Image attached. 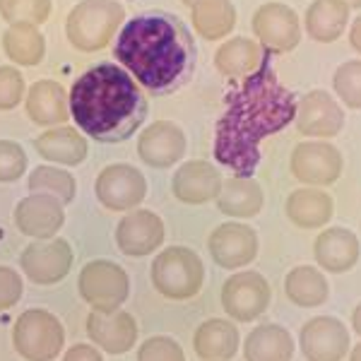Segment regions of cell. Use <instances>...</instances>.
Returning a JSON list of instances; mask_svg holds the SVG:
<instances>
[{"label":"cell","instance_id":"1","mask_svg":"<svg viewBox=\"0 0 361 361\" xmlns=\"http://www.w3.org/2000/svg\"><path fill=\"white\" fill-rule=\"evenodd\" d=\"M294 114V94L265 61L226 94V111L214 130V159L236 176H253L260 164V142L284 130Z\"/></svg>","mask_w":361,"mask_h":361},{"label":"cell","instance_id":"2","mask_svg":"<svg viewBox=\"0 0 361 361\" xmlns=\"http://www.w3.org/2000/svg\"><path fill=\"white\" fill-rule=\"evenodd\" d=\"M114 58L140 87L161 97L188 82L197 54L193 34L180 17L145 13L118 29Z\"/></svg>","mask_w":361,"mask_h":361},{"label":"cell","instance_id":"3","mask_svg":"<svg viewBox=\"0 0 361 361\" xmlns=\"http://www.w3.org/2000/svg\"><path fill=\"white\" fill-rule=\"evenodd\" d=\"M70 116L97 142H123L145 123L147 99L130 73L114 63H99L75 80L68 97Z\"/></svg>","mask_w":361,"mask_h":361},{"label":"cell","instance_id":"4","mask_svg":"<svg viewBox=\"0 0 361 361\" xmlns=\"http://www.w3.org/2000/svg\"><path fill=\"white\" fill-rule=\"evenodd\" d=\"M126 8L116 0H82L70 10L66 20V37L73 49L94 54L114 39L123 27Z\"/></svg>","mask_w":361,"mask_h":361},{"label":"cell","instance_id":"5","mask_svg":"<svg viewBox=\"0 0 361 361\" xmlns=\"http://www.w3.org/2000/svg\"><path fill=\"white\" fill-rule=\"evenodd\" d=\"M205 282V265L195 250L171 246L161 250L152 263V284L161 296L171 301H188L200 292Z\"/></svg>","mask_w":361,"mask_h":361},{"label":"cell","instance_id":"6","mask_svg":"<svg viewBox=\"0 0 361 361\" xmlns=\"http://www.w3.org/2000/svg\"><path fill=\"white\" fill-rule=\"evenodd\" d=\"M13 345L27 361H54L66 345V330L51 311L29 308L15 320Z\"/></svg>","mask_w":361,"mask_h":361},{"label":"cell","instance_id":"7","mask_svg":"<svg viewBox=\"0 0 361 361\" xmlns=\"http://www.w3.org/2000/svg\"><path fill=\"white\" fill-rule=\"evenodd\" d=\"M78 289L85 304L92 306V311L114 313L126 304L130 294V279L123 267L111 260H92L80 272Z\"/></svg>","mask_w":361,"mask_h":361},{"label":"cell","instance_id":"8","mask_svg":"<svg viewBox=\"0 0 361 361\" xmlns=\"http://www.w3.org/2000/svg\"><path fill=\"white\" fill-rule=\"evenodd\" d=\"M253 34L267 56L292 54L301 42L299 15L284 3H265L253 13L250 20Z\"/></svg>","mask_w":361,"mask_h":361},{"label":"cell","instance_id":"9","mask_svg":"<svg viewBox=\"0 0 361 361\" xmlns=\"http://www.w3.org/2000/svg\"><path fill=\"white\" fill-rule=\"evenodd\" d=\"M272 299L270 282L260 272H238L222 287V308L238 323H250L267 311Z\"/></svg>","mask_w":361,"mask_h":361},{"label":"cell","instance_id":"10","mask_svg":"<svg viewBox=\"0 0 361 361\" xmlns=\"http://www.w3.org/2000/svg\"><path fill=\"white\" fill-rule=\"evenodd\" d=\"M73 248L66 238H46V241H34L22 250L20 267L25 277L34 284H58L68 277L73 267Z\"/></svg>","mask_w":361,"mask_h":361},{"label":"cell","instance_id":"11","mask_svg":"<svg viewBox=\"0 0 361 361\" xmlns=\"http://www.w3.org/2000/svg\"><path fill=\"white\" fill-rule=\"evenodd\" d=\"M97 200L106 209L126 212L137 207L147 195V180L142 171L130 164H111L102 169V173L94 180Z\"/></svg>","mask_w":361,"mask_h":361},{"label":"cell","instance_id":"12","mask_svg":"<svg viewBox=\"0 0 361 361\" xmlns=\"http://www.w3.org/2000/svg\"><path fill=\"white\" fill-rule=\"evenodd\" d=\"M292 173L306 185H333L342 176V154L330 142H299L292 152Z\"/></svg>","mask_w":361,"mask_h":361},{"label":"cell","instance_id":"13","mask_svg":"<svg viewBox=\"0 0 361 361\" xmlns=\"http://www.w3.org/2000/svg\"><path fill=\"white\" fill-rule=\"evenodd\" d=\"M296 130L306 137H335L345 126V111L328 92L313 90L296 102Z\"/></svg>","mask_w":361,"mask_h":361},{"label":"cell","instance_id":"14","mask_svg":"<svg viewBox=\"0 0 361 361\" xmlns=\"http://www.w3.org/2000/svg\"><path fill=\"white\" fill-rule=\"evenodd\" d=\"M207 250L212 260L224 270L248 265L258 255V234L243 222H224L209 234Z\"/></svg>","mask_w":361,"mask_h":361},{"label":"cell","instance_id":"15","mask_svg":"<svg viewBox=\"0 0 361 361\" xmlns=\"http://www.w3.org/2000/svg\"><path fill=\"white\" fill-rule=\"evenodd\" d=\"M299 345L306 361H342L349 354L347 325L333 316H316L301 328Z\"/></svg>","mask_w":361,"mask_h":361},{"label":"cell","instance_id":"16","mask_svg":"<svg viewBox=\"0 0 361 361\" xmlns=\"http://www.w3.org/2000/svg\"><path fill=\"white\" fill-rule=\"evenodd\" d=\"M66 224L63 202L54 195L32 193L15 207V226L29 238H54Z\"/></svg>","mask_w":361,"mask_h":361},{"label":"cell","instance_id":"17","mask_svg":"<svg viewBox=\"0 0 361 361\" xmlns=\"http://www.w3.org/2000/svg\"><path fill=\"white\" fill-rule=\"evenodd\" d=\"M222 183V173L212 161L193 159L183 161L176 169L171 178V193L185 205H205L209 200H217Z\"/></svg>","mask_w":361,"mask_h":361},{"label":"cell","instance_id":"18","mask_svg":"<svg viewBox=\"0 0 361 361\" xmlns=\"http://www.w3.org/2000/svg\"><path fill=\"white\" fill-rule=\"evenodd\" d=\"M116 243L123 255L145 258L164 243V222L149 209H135L116 226Z\"/></svg>","mask_w":361,"mask_h":361},{"label":"cell","instance_id":"19","mask_svg":"<svg viewBox=\"0 0 361 361\" xmlns=\"http://www.w3.org/2000/svg\"><path fill=\"white\" fill-rule=\"evenodd\" d=\"M140 159L152 169H169L185 154V135L171 121H157L137 137Z\"/></svg>","mask_w":361,"mask_h":361},{"label":"cell","instance_id":"20","mask_svg":"<svg viewBox=\"0 0 361 361\" xmlns=\"http://www.w3.org/2000/svg\"><path fill=\"white\" fill-rule=\"evenodd\" d=\"M87 335L99 349H104L106 354H114V357H121V354H128L135 347L137 323L128 311H92L87 316Z\"/></svg>","mask_w":361,"mask_h":361},{"label":"cell","instance_id":"21","mask_svg":"<svg viewBox=\"0 0 361 361\" xmlns=\"http://www.w3.org/2000/svg\"><path fill=\"white\" fill-rule=\"evenodd\" d=\"M359 255V238L354 231L345 229V226H330V229L320 231L316 243H313L316 263L325 272H333V275H342V272L352 270L357 265Z\"/></svg>","mask_w":361,"mask_h":361},{"label":"cell","instance_id":"22","mask_svg":"<svg viewBox=\"0 0 361 361\" xmlns=\"http://www.w3.org/2000/svg\"><path fill=\"white\" fill-rule=\"evenodd\" d=\"M27 116L37 126H61L70 118L68 94L54 80H39L27 92Z\"/></svg>","mask_w":361,"mask_h":361},{"label":"cell","instance_id":"23","mask_svg":"<svg viewBox=\"0 0 361 361\" xmlns=\"http://www.w3.org/2000/svg\"><path fill=\"white\" fill-rule=\"evenodd\" d=\"M193 349L200 361H231L238 349V330L226 318H209L193 335Z\"/></svg>","mask_w":361,"mask_h":361},{"label":"cell","instance_id":"24","mask_svg":"<svg viewBox=\"0 0 361 361\" xmlns=\"http://www.w3.org/2000/svg\"><path fill=\"white\" fill-rule=\"evenodd\" d=\"M267 54L248 37H234L224 42L214 54V68L231 80H243L267 61Z\"/></svg>","mask_w":361,"mask_h":361},{"label":"cell","instance_id":"25","mask_svg":"<svg viewBox=\"0 0 361 361\" xmlns=\"http://www.w3.org/2000/svg\"><path fill=\"white\" fill-rule=\"evenodd\" d=\"M284 212H287L289 222L301 226V229H318L330 222L335 212V202L328 193L318 188H299L289 193L284 202Z\"/></svg>","mask_w":361,"mask_h":361},{"label":"cell","instance_id":"26","mask_svg":"<svg viewBox=\"0 0 361 361\" xmlns=\"http://www.w3.org/2000/svg\"><path fill=\"white\" fill-rule=\"evenodd\" d=\"M37 152L44 157L46 161H56V164L66 166H78L87 159V140L80 135L78 128L70 126H58L46 130L44 135L34 140Z\"/></svg>","mask_w":361,"mask_h":361},{"label":"cell","instance_id":"27","mask_svg":"<svg viewBox=\"0 0 361 361\" xmlns=\"http://www.w3.org/2000/svg\"><path fill=\"white\" fill-rule=\"evenodd\" d=\"M349 8L345 0H313L304 15L308 37L318 44H333L345 34Z\"/></svg>","mask_w":361,"mask_h":361},{"label":"cell","instance_id":"28","mask_svg":"<svg viewBox=\"0 0 361 361\" xmlns=\"http://www.w3.org/2000/svg\"><path fill=\"white\" fill-rule=\"evenodd\" d=\"M263 188L253 176H236L222 183V190L217 195L219 212L231 219H248L263 209Z\"/></svg>","mask_w":361,"mask_h":361},{"label":"cell","instance_id":"29","mask_svg":"<svg viewBox=\"0 0 361 361\" xmlns=\"http://www.w3.org/2000/svg\"><path fill=\"white\" fill-rule=\"evenodd\" d=\"M243 357L246 361H292L294 340L282 325H258L243 342Z\"/></svg>","mask_w":361,"mask_h":361},{"label":"cell","instance_id":"30","mask_svg":"<svg viewBox=\"0 0 361 361\" xmlns=\"http://www.w3.org/2000/svg\"><path fill=\"white\" fill-rule=\"evenodd\" d=\"M193 29L207 42H217L236 27V8L231 0H195L190 5Z\"/></svg>","mask_w":361,"mask_h":361},{"label":"cell","instance_id":"31","mask_svg":"<svg viewBox=\"0 0 361 361\" xmlns=\"http://www.w3.org/2000/svg\"><path fill=\"white\" fill-rule=\"evenodd\" d=\"M284 292H287L289 301L301 308H316L325 304L330 296V284L320 270L311 265H299L289 270L284 277Z\"/></svg>","mask_w":361,"mask_h":361},{"label":"cell","instance_id":"32","mask_svg":"<svg viewBox=\"0 0 361 361\" xmlns=\"http://www.w3.org/2000/svg\"><path fill=\"white\" fill-rule=\"evenodd\" d=\"M3 49L17 66L34 68L46 56V39L34 25H10L3 32Z\"/></svg>","mask_w":361,"mask_h":361},{"label":"cell","instance_id":"33","mask_svg":"<svg viewBox=\"0 0 361 361\" xmlns=\"http://www.w3.org/2000/svg\"><path fill=\"white\" fill-rule=\"evenodd\" d=\"M29 190L32 193H44V195H54L63 205L75 200V178L73 173L63 171L58 166H37L32 173H29V180H27Z\"/></svg>","mask_w":361,"mask_h":361},{"label":"cell","instance_id":"34","mask_svg":"<svg viewBox=\"0 0 361 361\" xmlns=\"http://www.w3.org/2000/svg\"><path fill=\"white\" fill-rule=\"evenodd\" d=\"M51 15V0H0V17L8 25H44Z\"/></svg>","mask_w":361,"mask_h":361},{"label":"cell","instance_id":"35","mask_svg":"<svg viewBox=\"0 0 361 361\" xmlns=\"http://www.w3.org/2000/svg\"><path fill=\"white\" fill-rule=\"evenodd\" d=\"M333 90L347 109H361V61H347L335 70Z\"/></svg>","mask_w":361,"mask_h":361},{"label":"cell","instance_id":"36","mask_svg":"<svg viewBox=\"0 0 361 361\" xmlns=\"http://www.w3.org/2000/svg\"><path fill=\"white\" fill-rule=\"evenodd\" d=\"M137 361H185L183 349L173 337L154 335L137 349Z\"/></svg>","mask_w":361,"mask_h":361},{"label":"cell","instance_id":"37","mask_svg":"<svg viewBox=\"0 0 361 361\" xmlns=\"http://www.w3.org/2000/svg\"><path fill=\"white\" fill-rule=\"evenodd\" d=\"M27 171V154L13 140H0V183L20 180Z\"/></svg>","mask_w":361,"mask_h":361},{"label":"cell","instance_id":"38","mask_svg":"<svg viewBox=\"0 0 361 361\" xmlns=\"http://www.w3.org/2000/svg\"><path fill=\"white\" fill-rule=\"evenodd\" d=\"M25 97V78L13 66H0V111H13Z\"/></svg>","mask_w":361,"mask_h":361},{"label":"cell","instance_id":"39","mask_svg":"<svg viewBox=\"0 0 361 361\" xmlns=\"http://www.w3.org/2000/svg\"><path fill=\"white\" fill-rule=\"evenodd\" d=\"M22 292H25V284L22 277L17 275L13 267L0 265V311H8L20 301Z\"/></svg>","mask_w":361,"mask_h":361},{"label":"cell","instance_id":"40","mask_svg":"<svg viewBox=\"0 0 361 361\" xmlns=\"http://www.w3.org/2000/svg\"><path fill=\"white\" fill-rule=\"evenodd\" d=\"M63 361H104V357L99 354L97 347H90V345H75L70 347L66 352Z\"/></svg>","mask_w":361,"mask_h":361},{"label":"cell","instance_id":"41","mask_svg":"<svg viewBox=\"0 0 361 361\" xmlns=\"http://www.w3.org/2000/svg\"><path fill=\"white\" fill-rule=\"evenodd\" d=\"M349 46H352L357 54H361V15L352 22V27H349Z\"/></svg>","mask_w":361,"mask_h":361},{"label":"cell","instance_id":"42","mask_svg":"<svg viewBox=\"0 0 361 361\" xmlns=\"http://www.w3.org/2000/svg\"><path fill=\"white\" fill-rule=\"evenodd\" d=\"M352 328H354V333L361 337V304L352 311Z\"/></svg>","mask_w":361,"mask_h":361},{"label":"cell","instance_id":"43","mask_svg":"<svg viewBox=\"0 0 361 361\" xmlns=\"http://www.w3.org/2000/svg\"><path fill=\"white\" fill-rule=\"evenodd\" d=\"M349 361H361V342L352 349V354H349Z\"/></svg>","mask_w":361,"mask_h":361},{"label":"cell","instance_id":"44","mask_svg":"<svg viewBox=\"0 0 361 361\" xmlns=\"http://www.w3.org/2000/svg\"><path fill=\"white\" fill-rule=\"evenodd\" d=\"M347 3V8L352 10V8H357V10H361V0H345Z\"/></svg>","mask_w":361,"mask_h":361},{"label":"cell","instance_id":"45","mask_svg":"<svg viewBox=\"0 0 361 361\" xmlns=\"http://www.w3.org/2000/svg\"><path fill=\"white\" fill-rule=\"evenodd\" d=\"M183 3H185V5H188V8H190V5H193V3H195V0H183Z\"/></svg>","mask_w":361,"mask_h":361}]
</instances>
